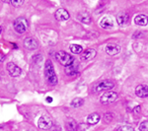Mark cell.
<instances>
[{
    "label": "cell",
    "instance_id": "cell-1",
    "mask_svg": "<svg viewBox=\"0 0 148 131\" xmlns=\"http://www.w3.org/2000/svg\"><path fill=\"white\" fill-rule=\"evenodd\" d=\"M45 75L47 80V82L51 85H56L57 84V77L54 72L53 66L51 60H47L46 66H45Z\"/></svg>",
    "mask_w": 148,
    "mask_h": 131
},
{
    "label": "cell",
    "instance_id": "cell-2",
    "mask_svg": "<svg viewBox=\"0 0 148 131\" xmlns=\"http://www.w3.org/2000/svg\"><path fill=\"white\" fill-rule=\"evenodd\" d=\"M56 58L60 64H62L63 66L67 67V66L72 65L74 62V58L71 55H69L67 52L61 50L56 53Z\"/></svg>",
    "mask_w": 148,
    "mask_h": 131
},
{
    "label": "cell",
    "instance_id": "cell-3",
    "mask_svg": "<svg viewBox=\"0 0 148 131\" xmlns=\"http://www.w3.org/2000/svg\"><path fill=\"white\" fill-rule=\"evenodd\" d=\"M118 98H119V95L116 94V92L109 91L102 95L101 99H100V102H101L103 104H112V103H114V102H116V100H118Z\"/></svg>",
    "mask_w": 148,
    "mask_h": 131
},
{
    "label": "cell",
    "instance_id": "cell-4",
    "mask_svg": "<svg viewBox=\"0 0 148 131\" xmlns=\"http://www.w3.org/2000/svg\"><path fill=\"white\" fill-rule=\"evenodd\" d=\"M13 26L16 32L19 33V34H23V33L26 32L28 28V22L25 18H17L14 21Z\"/></svg>",
    "mask_w": 148,
    "mask_h": 131
},
{
    "label": "cell",
    "instance_id": "cell-5",
    "mask_svg": "<svg viewBox=\"0 0 148 131\" xmlns=\"http://www.w3.org/2000/svg\"><path fill=\"white\" fill-rule=\"evenodd\" d=\"M38 126H39L40 129L42 130H47L52 126V120L51 119V117L47 115H42L40 116L38 120Z\"/></svg>",
    "mask_w": 148,
    "mask_h": 131
},
{
    "label": "cell",
    "instance_id": "cell-6",
    "mask_svg": "<svg viewBox=\"0 0 148 131\" xmlns=\"http://www.w3.org/2000/svg\"><path fill=\"white\" fill-rule=\"evenodd\" d=\"M7 70H8L9 74H10V76H12V77H18V76H20L21 73H22L21 68L13 62H9L7 64Z\"/></svg>",
    "mask_w": 148,
    "mask_h": 131
},
{
    "label": "cell",
    "instance_id": "cell-7",
    "mask_svg": "<svg viewBox=\"0 0 148 131\" xmlns=\"http://www.w3.org/2000/svg\"><path fill=\"white\" fill-rule=\"evenodd\" d=\"M114 87V84L111 81H102L101 83H99L96 88H95V91L96 92H101V91H109L112 90Z\"/></svg>",
    "mask_w": 148,
    "mask_h": 131
},
{
    "label": "cell",
    "instance_id": "cell-8",
    "mask_svg": "<svg viewBox=\"0 0 148 131\" xmlns=\"http://www.w3.org/2000/svg\"><path fill=\"white\" fill-rule=\"evenodd\" d=\"M54 16H56V19L57 21H66V20H68L69 17H70V15H69L67 10H65L64 8L57 9L56 11Z\"/></svg>",
    "mask_w": 148,
    "mask_h": 131
},
{
    "label": "cell",
    "instance_id": "cell-9",
    "mask_svg": "<svg viewBox=\"0 0 148 131\" xmlns=\"http://www.w3.org/2000/svg\"><path fill=\"white\" fill-rule=\"evenodd\" d=\"M135 94L139 98L148 97V86L146 85H138L135 89Z\"/></svg>",
    "mask_w": 148,
    "mask_h": 131
},
{
    "label": "cell",
    "instance_id": "cell-10",
    "mask_svg": "<svg viewBox=\"0 0 148 131\" xmlns=\"http://www.w3.org/2000/svg\"><path fill=\"white\" fill-rule=\"evenodd\" d=\"M130 21V15L126 12H121L116 16V22L120 26H125Z\"/></svg>",
    "mask_w": 148,
    "mask_h": 131
},
{
    "label": "cell",
    "instance_id": "cell-11",
    "mask_svg": "<svg viewBox=\"0 0 148 131\" xmlns=\"http://www.w3.org/2000/svg\"><path fill=\"white\" fill-rule=\"evenodd\" d=\"M100 26H101L103 29L109 30V29H112L114 27V22L111 17H104L100 21Z\"/></svg>",
    "mask_w": 148,
    "mask_h": 131
},
{
    "label": "cell",
    "instance_id": "cell-12",
    "mask_svg": "<svg viewBox=\"0 0 148 131\" xmlns=\"http://www.w3.org/2000/svg\"><path fill=\"white\" fill-rule=\"evenodd\" d=\"M24 46L28 49H36L38 48V42L33 38H27L24 40Z\"/></svg>",
    "mask_w": 148,
    "mask_h": 131
},
{
    "label": "cell",
    "instance_id": "cell-13",
    "mask_svg": "<svg viewBox=\"0 0 148 131\" xmlns=\"http://www.w3.org/2000/svg\"><path fill=\"white\" fill-rule=\"evenodd\" d=\"M95 55H96V50L95 49L87 48L85 49V51L81 55V59L82 60H89V59H92L93 57H95Z\"/></svg>",
    "mask_w": 148,
    "mask_h": 131
},
{
    "label": "cell",
    "instance_id": "cell-14",
    "mask_svg": "<svg viewBox=\"0 0 148 131\" xmlns=\"http://www.w3.org/2000/svg\"><path fill=\"white\" fill-rule=\"evenodd\" d=\"M121 51V47L119 46H116V44H109L106 47V52L109 54V55H116L119 52Z\"/></svg>",
    "mask_w": 148,
    "mask_h": 131
},
{
    "label": "cell",
    "instance_id": "cell-15",
    "mask_svg": "<svg viewBox=\"0 0 148 131\" xmlns=\"http://www.w3.org/2000/svg\"><path fill=\"white\" fill-rule=\"evenodd\" d=\"M101 119V116L99 115L97 113H93L91 114H89L87 117V123L90 125H95Z\"/></svg>",
    "mask_w": 148,
    "mask_h": 131
},
{
    "label": "cell",
    "instance_id": "cell-16",
    "mask_svg": "<svg viewBox=\"0 0 148 131\" xmlns=\"http://www.w3.org/2000/svg\"><path fill=\"white\" fill-rule=\"evenodd\" d=\"M134 23L138 26H146L148 24V18L144 14H139V15L135 16Z\"/></svg>",
    "mask_w": 148,
    "mask_h": 131
},
{
    "label": "cell",
    "instance_id": "cell-17",
    "mask_svg": "<svg viewBox=\"0 0 148 131\" xmlns=\"http://www.w3.org/2000/svg\"><path fill=\"white\" fill-rule=\"evenodd\" d=\"M66 129L67 131H77L78 129V125L77 122L75 120L72 119V118H69V119L66 121Z\"/></svg>",
    "mask_w": 148,
    "mask_h": 131
},
{
    "label": "cell",
    "instance_id": "cell-18",
    "mask_svg": "<svg viewBox=\"0 0 148 131\" xmlns=\"http://www.w3.org/2000/svg\"><path fill=\"white\" fill-rule=\"evenodd\" d=\"M79 19H80L81 22L86 24V25H89V24L92 22L91 16H90L88 13H81L79 15Z\"/></svg>",
    "mask_w": 148,
    "mask_h": 131
},
{
    "label": "cell",
    "instance_id": "cell-19",
    "mask_svg": "<svg viewBox=\"0 0 148 131\" xmlns=\"http://www.w3.org/2000/svg\"><path fill=\"white\" fill-rule=\"evenodd\" d=\"M65 73H66V75H69V76L76 75L78 73L77 67H76L74 64H72V65H70V66H67V67L65 68Z\"/></svg>",
    "mask_w": 148,
    "mask_h": 131
},
{
    "label": "cell",
    "instance_id": "cell-20",
    "mask_svg": "<svg viewBox=\"0 0 148 131\" xmlns=\"http://www.w3.org/2000/svg\"><path fill=\"white\" fill-rule=\"evenodd\" d=\"M83 104H84V100L81 99V98H75L74 100H72V102H71L70 106H72V108H80L81 106H83Z\"/></svg>",
    "mask_w": 148,
    "mask_h": 131
},
{
    "label": "cell",
    "instance_id": "cell-21",
    "mask_svg": "<svg viewBox=\"0 0 148 131\" xmlns=\"http://www.w3.org/2000/svg\"><path fill=\"white\" fill-rule=\"evenodd\" d=\"M70 50L74 54H79L83 51V47L81 46H79V44H71Z\"/></svg>",
    "mask_w": 148,
    "mask_h": 131
},
{
    "label": "cell",
    "instance_id": "cell-22",
    "mask_svg": "<svg viewBox=\"0 0 148 131\" xmlns=\"http://www.w3.org/2000/svg\"><path fill=\"white\" fill-rule=\"evenodd\" d=\"M118 131H133V128L130 125H123V126H121L118 129Z\"/></svg>",
    "mask_w": 148,
    "mask_h": 131
},
{
    "label": "cell",
    "instance_id": "cell-23",
    "mask_svg": "<svg viewBox=\"0 0 148 131\" xmlns=\"http://www.w3.org/2000/svg\"><path fill=\"white\" fill-rule=\"evenodd\" d=\"M113 114L112 113H106L104 115V119H105V121H106V122H111L112 121V119H113Z\"/></svg>",
    "mask_w": 148,
    "mask_h": 131
},
{
    "label": "cell",
    "instance_id": "cell-24",
    "mask_svg": "<svg viewBox=\"0 0 148 131\" xmlns=\"http://www.w3.org/2000/svg\"><path fill=\"white\" fill-rule=\"evenodd\" d=\"M9 3H10L11 5H13L14 7H19L24 3V1L23 0H20V1H9Z\"/></svg>",
    "mask_w": 148,
    "mask_h": 131
},
{
    "label": "cell",
    "instance_id": "cell-25",
    "mask_svg": "<svg viewBox=\"0 0 148 131\" xmlns=\"http://www.w3.org/2000/svg\"><path fill=\"white\" fill-rule=\"evenodd\" d=\"M4 59H5V55H4L3 52H0V62H3Z\"/></svg>",
    "mask_w": 148,
    "mask_h": 131
},
{
    "label": "cell",
    "instance_id": "cell-26",
    "mask_svg": "<svg viewBox=\"0 0 148 131\" xmlns=\"http://www.w3.org/2000/svg\"><path fill=\"white\" fill-rule=\"evenodd\" d=\"M139 109H140V106H136V108H134V113H139Z\"/></svg>",
    "mask_w": 148,
    "mask_h": 131
},
{
    "label": "cell",
    "instance_id": "cell-27",
    "mask_svg": "<svg viewBox=\"0 0 148 131\" xmlns=\"http://www.w3.org/2000/svg\"><path fill=\"white\" fill-rule=\"evenodd\" d=\"M47 101L49 102V103H51V102H52V99H51V97H47Z\"/></svg>",
    "mask_w": 148,
    "mask_h": 131
},
{
    "label": "cell",
    "instance_id": "cell-28",
    "mask_svg": "<svg viewBox=\"0 0 148 131\" xmlns=\"http://www.w3.org/2000/svg\"><path fill=\"white\" fill-rule=\"evenodd\" d=\"M0 34H1V27H0Z\"/></svg>",
    "mask_w": 148,
    "mask_h": 131
}]
</instances>
